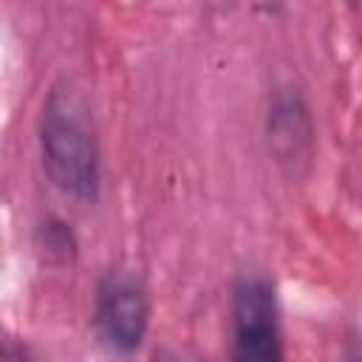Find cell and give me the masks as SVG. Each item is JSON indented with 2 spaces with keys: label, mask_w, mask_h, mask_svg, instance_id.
Listing matches in <instances>:
<instances>
[{
  "label": "cell",
  "mask_w": 362,
  "mask_h": 362,
  "mask_svg": "<svg viewBox=\"0 0 362 362\" xmlns=\"http://www.w3.org/2000/svg\"><path fill=\"white\" fill-rule=\"evenodd\" d=\"M31 243H34L37 257L57 269L74 266L79 257V235H76L74 223L57 212H48L34 223Z\"/></svg>",
  "instance_id": "cell-5"
},
{
  "label": "cell",
  "mask_w": 362,
  "mask_h": 362,
  "mask_svg": "<svg viewBox=\"0 0 362 362\" xmlns=\"http://www.w3.org/2000/svg\"><path fill=\"white\" fill-rule=\"evenodd\" d=\"M345 362H362V345H359V348H354V351L348 354V359H345Z\"/></svg>",
  "instance_id": "cell-7"
},
{
  "label": "cell",
  "mask_w": 362,
  "mask_h": 362,
  "mask_svg": "<svg viewBox=\"0 0 362 362\" xmlns=\"http://www.w3.org/2000/svg\"><path fill=\"white\" fill-rule=\"evenodd\" d=\"M40 164L48 184L76 201L96 204L102 195V147L93 107L74 79H57L37 116Z\"/></svg>",
  "instance_id": "cell-1"
},
{
  "label": "cell",
  "mask_w": 362,
  "mask_h": 362,
  "mask_svg": "<svg viewBox=\"0 0 362 362\" xmlns=\"http://www.w3.org/2000/svg\"><path fill=\"white\" fill-rule=\"evenodd\" d=\"M263 136L272 161L288 178H303L311 170L317 127H314L311 105L294 82L277 85L269 93L263 113Z\"/></svg>",
  "instance_id": "cell-4"
},
{
  "label": "cell",
  "mask_w": 362,
  "mask_h": 362,
  "mask_svg": "<svg viewBox=\"0 0 362 362\" xmlns=\"http://www.w3.org/2000/svg\"><path fill=\"white\" fill-rule=\"evenodd\" d=\"M150 317L153 297L139 272L113 266L99 274L90 303V328L105 351L133 356L150 334Z\"/></svg>",
  "instance_id": "cell-3"
},
{
  "label": "cell",
  "mask_w": 362,
  "mask_h": 362,
  "mask_svg": "<svg viewBox=\"0 0 362 362\" xmlns=\"http://www.w3.org/2000/svg\"><path fill=\"white\" fill-rule=\"evenodd\" d=\"M229 362H286L277 286L255 266L229 288Z\"/></svg>",
  "instance_id": "cell-2"
},
{
  "label": "cell",
  "mask_w": 362,
  "mask_h": 362,
  "mask_svg": "<svg viewBox=\"0 0 362 362\" xmlns=\"http://www.w3.org/2000/svg\"><path fill=\"white\" fill-rule=\"evenodd\" d=\"M150 362H189L178 348L173 345H158L153 354H150Z\"/></svg>",
  "instance_id": "cell-6"
}]
</instances>
